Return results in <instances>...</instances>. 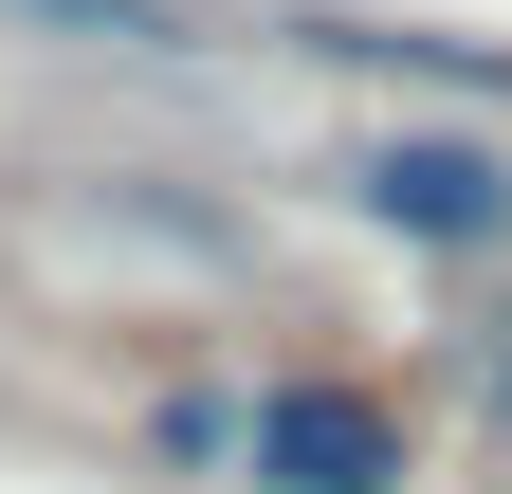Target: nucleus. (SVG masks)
Returning a JSON list of instances; mask_svg holds the SVG:
<instances>
[{
  "instance_id": "f03ea898",
  "label": "nucleus",
  "mask_w": 512,
  "mask_h": 494,
  "mask_svg": "<svg viewBox=\"0 0 512 494\" xmlns=\"http://www.w3.org/2000/svg\"><path fill=\"white\" fill-rule=\"evenodd\" d=\"M348 220H384L403 257H512V147L494 129H366Z\"/></svg>"
},
{
  "instance_id": "20e7f679",
  "label": "nucleus",
  "mask_w": 512,
  "mask_h": 494,
  "mask_svg": "<svg viewBox=\"0 0 512 494\" xmlns=\"http://www.w3.org/2000/svg\"><path fill=\"white\" fill-rule=\"evenodd\" d=\"M494 403H512V348H494Z\"/></svg>"
},
{
  "instance_id": "7ed1b4c3",
  "label": "nucleus",
  "mask_w": 512,
  "mask_h": 494,
  "mask_svg": "<svg viewBox=\"0 0 512 494\" xmlns=\"http://www.w3.org/2000/svg\"><path fill=\"white\" fill-rule=\"evenodd\" d=\"M19 19H55V37H110V55H202V37H183V0H19Z\"/></svg>"
},
{
  "instance_id": "f257e3e1",
  "label": "nucleus",
  "mask_w": 512,
  "mask_h": 494,
  "mask_svg": "<svg viewBox=\"0 0 512 494\" xmlns=\"http://www.w3.org/2000/svg\"><path fill=\"white\" fill-rule=\"evenodd\" d=\"M183 458H238L256 494H403L421 476V440H403V403L384 385H256V403H220V421H165Z\"/></svg>"
}]
</instances>
